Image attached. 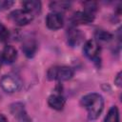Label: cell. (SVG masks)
<instances>
[{
    "instance_id": "9",
    "label": "cell",
    "mask_w": 122,
    "mask_h": 122,
    "mask_svg": "<svg viewBox=\"0 0 122 122\" xmlns=\"http://www.w3.org/2000/svg\"><path fill=\"white\" fill-rule=\"evenodd\" d=\"M1 61L4 64H11L13 63L17 58V51L14 47L8 45L4 48L1 53Z\"/></svg>"
},
{
    "instance_id": "17",
    "label": "cell",
    "mask_w": 122,
    "mask_h": 122,
    "mask_svg": "<svg viewBox=\"0 0 122 122\" xmlns=\"http://www.w3.org/2000/svg\"><path fill=\"white\" fill-rule=\"evenodd\" d=\"M83 5H84V8H85L84 11L94 15L95 11L97 10V5H96L95 2H91V1L90 2H85Z\"/></svg>"
},
{
    "instance_id": "8",
    "label": "cell",
    "mask_w": 122,
    "mask_h": 122,
    "mask_svg": "<svg viewBox=\"0 0 122 122\" xmlns=\"http://www.w3.org/2000/svg\"><path fill=\"white\" fill-rule=\"evenodd\" d=\"M94 19V15L90 14L86 11H77L72 14L71 17V22L72 25H86L92 22Z\"/></svg>"
},
{
    "instance_id": "10",
    "label": "cell",
    "mask_w": 122,
    "mask_h": 122,
    "mask_svg": "<svg viewBox=\"0 0 122 122\" xmlns=\"http://www.w3.org/2000/svg\"><path fill=\"white\" fill-rule=\"evenodd\" d=\"M84 37V34L81 32L80 30H77L75 28H71L68 30L67 32V38H68V44L71 47H76L79 45Z\"/></svg>"
},
{
    "instance_id": "7",
    "label": "cell",
    "mask_w": 122,
    "mask_h": 122,
    "mask_svg": "<svg viewBox=\"0 0 122 122\" xmlns=\"http://www.w3.org/2000/svg\"><path fill=\"white\" fill-rule=\"evenodd\" d=\"M64 19L61 13L51 12L46 17V25L51 30H59L63 27Z\"/></svg>"
},
{
    "instance_id": "11",
    "label": "cell",
    "mask_w": 122,
    "mask_h": 122,
    "mask_svg": "<svg viewBox=\"0 0 122 122\" xmlns=\"http://www.w3.org/2000/svg\"><path fill=\"white\" fill-rule=\"evenodd\" d=\"M65 102H66V100L60 92L51 94L48 98L49 106L51 108H52L53 110H56V111H61L65 106Z\"/></svg>"
},
{
    "instance_id": "2",
    "label": "cell",
    "mask_w": 122,
    "mask_h": 122,
    "mask_svg": "<svg viewBox=\"0 0 122 122\" xmlns=\"http://www.w3.org/2000/svg\"><path fill=\"white\" fill-rule=\"evenodd\" d=\"M73 76V70L68 66H54L47 71V78L49 80L67 81Z\"/></svg>"
},
{
    "instance_id": "19",
    "label": "cell",
    "mask_w": 122,
    "mask_h": 122,
    "mask_svg": "<svg viewBox=\"0 0 122 122\" xmlns=\"http://www.w3.org/2000/svg\"><path fill=\"white\" fill-rule=\"evenodd\" d=\"M13 1L10 0H0V10H5L13 5Z\"/></svg>"
},
{
    "instance_id": "3",
    "label": "cell",
    "mask_w": 122,
    "mask_h": 122,
    "mask_svg": "<svg viewBox=\"0 0 122 122\" xmlns=\"http://www.w3.org/2000/svg\"><path fill=\"white\" fill-rule=\"evenodd\" d=\"M0 86L4 92L8 93H13L21 89V80L14 75H4L0 80Z\"/></svg>"
},
{
    "instance_id": "18",
    "label": "cell",
    "mask_w": 122,
    "mask_h": 122,
    "mask_svg": "<svg viewBox=\"0 0 122 122\" xmlns=\"http://www.w3.org/2000/svg\"><path fill=\"white\" fill-rule=\"evenodd\" d=\"M9 30H7V28L0 22V40L1 41H6L9 38Z\"/></svg>"
},
{
    "instance_id": "21",
    "label": "cell",
    "mask_w": 122,
    "mask_h": 122,
    "mask_svg": "<svg viewBox=\"0 0 122 122\" xmlns=\"http://www.w3.org/2000/svg\"><path fill=\"white\" fill-rule=\"evenodd\" d=\"M0 122H8L6 116L4 114H2V113H0Z\"/></svg>"
},
{
    "instance_id": "16",
    "label": "cell",
    "mask_w": 122,
    "mask_h": 122,
    "mask_svg": "<svg viewBox=\"0 0 122 122\" xmlns=\"http://www.w3.org/2000/svg\"><path fill=\"white\" fill-rule=\"evenodd\" d=\"M95 37L100 41H110L112 38V34L104 30H97L95 31Z\"/></svg>"
},
{
    "instance_id": "6",
    "label": "cell",
    "mask_w": 122,
    "mask_h": 122,
    "mask_svg": "<svg viewBox=\"0 0 122 122\" xmlns=\"http://www.w3.org/2000/svg\"><path fill=\"white\" fill-rule=\"evenodd\" d=\"M10 112L11 114L19 121V122H31L30 118L26 112L25 106L21 102H16L10 105Z\"/></svg>"
},
{
    "instance_id": "14",
    "label": "cell",
    "mask_w": 122,
    "mask_h": 122,
    "mask_svg": "<svg viewBox=\"0 0 122 122\" xmlns=\"http://www.w3.org/2000/svg\"><path fill=\"white\" fill-rule=\"evenodd\" d=\"M50 8L53 12H58L61 13V11L67 10L71 8V3L68 1H53L51 2Z\"/></svg>"
},
{
    "instance_id": "15",
    "label": "cell",
    "mask_w": 122,
    "mask_h": 122,
    "mask_svg": "<svg viewBox=\"0 0 122 122\" xmlns=\"http://www.w3.org/2000/svg\"><path fill=\"white\" fill-rule=\"evenodd\" d=\"M104 122H119V112L116 106H112L109 110Z\"/></svg>"
},
{
    "instance_id": "12",
    "label": "cell",
    "mask_w": 122,
    "mask_h": 122,
    "mask_svg": "<svg viewBox=\"0 0 122 122\" xmlns=\"http://www.w3.org/2000/svg\"><path fill=\"white\" fill-rule=\"evenodd\" d=\"M22 51L27 57H32L37 51V43L32 38H28L23 42Z\"/></svg>"
},
{
    "instance_id": "1",
    "label": "cell",
    "mask_w": 122,
    "mask_h": 122,
    "mask_svg": "<svg viewBox=\"0 0 122 122\" xmlns=\"http://www.w3.org/2000/svg\"><path fill=\"white\" fill-rule=\"evenodd\" d=\"M80 103L88 111V116L91 120L97 119L104 109V99L102 95L96 92L86 94Z\"/></svg>"
},
{
    "instance_id": "5",
    "label": "cell",
    "mask_w": 122,
    "mask_h": 122,
    "mask_svg": "<svg viewBox=\"0 0 122 122\" xmlns=\"http://www.w3.org/2000/svg\"><path fill=\"white\" fill-rule=\"evenodd\" d=\"M9 18L18 26H26L33 20V14H31L30 12L24 9L15 10L10 13Z\"/></svg>"
},
{
    "instance_id": "13",
    "label": "cell",
    "mask_w": 122,
    "mask_h": 122,
    "mask_svg": "<svg viewBox=\"0 0 122 122\" xmlns=\"http://www.w3.org/2000/svg\"><path fill=\"white\" fill-rule=\"evenodd\" d=\"M24 10H28L31 14H36L41 11V2L40 1H35V0H29V1H24L22 3Z\"/></svg>"
},
{
    "instance_id": "20",
    "label": "cell",
    "mask_w": 122,
    "mask_h": 122,
    "mask_svg": "<svg viewBox=\"0 0 122 122\" xmlns=\"http://www.w3.org/2000/svg\"><path fill=\"white\" fill-rule=\"evenodd\" d=\"M114 83H115L118 87L121 86V72H118V74L116 75V77H115V79H114Z\"/></svg>"
},
{
    "instance_id": "4",
    "label": "cell",
    "mask_w": 122,
    "mask_h": 122,
    "mask_svg": "<svg viewBox=\"0 0 122 122\" xmlns=\"http://www.w3.org/2000/svg\"><path fill=\"white\" fill-rule=\"evenodd\" d=\"M83 51L85 55L97 66L100 64V46L95 40H88L83 47Z\"/></svg>"
}]
</instances>
